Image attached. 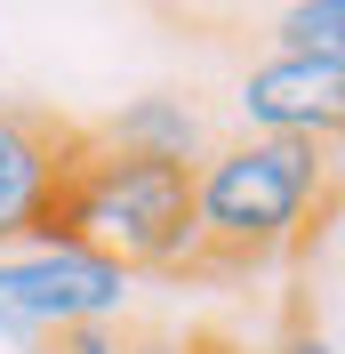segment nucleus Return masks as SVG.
<instances>
[{"label": "nucleus", "mask_w": 345, "mask_h": 354, "mask_svg": "<svg viewBox=\"0 0 345 354\" xmlns=\"http://www.w3.org/2000/svg\"><path fill=\"white\" fill-rule=\"evenodd\" d=\"M329 209V145L289 137H225L193 161L201 274H241L297 242Z\"/></svg>", "instance_id": "1"}, {"label": "nucleus", "mask_w": 345, "mask_h": 354, "mask_svg": "<svg viewBox=\"0 0 345 354\" xmlns=\"http://www.w3.org/2000/svg\"><path fill=\"white\" fill-rule=\"evenodd\" d=\"M0 354H32V338L17 330V314H8V306H0Z\"/></svg>", "instance_id": "10"}, {"label": "nucleus", "mask_w": 345, "mask_h": 354, "mask_svg": "<svg viewBox=\"0 0 345 354\" xmlns=\"http://www.w3.org/2000/svg\"><path fill=\"white\" fill-rule=\"evenodd\" d=\"M281 354H337V338H329V330H289Z\"/></svg>", "instance_id": "9"}, {"label": "nucleus", "mask_w": 345, "mask_h": 354, "mask_svg": "<svg viewBox=\"0 0 345 354\" xmlns=\"http://www.w3.org/2000/svg\"><path fill=\"white\" fill-rule=\"evenodd\" d=\"M241 137H289V145H337L345 121V57H265L233 88Z\"/></svg>", "instance_id": "5"}, {"label": "nucleus", "mask_w": 345, "mask_h": 354, "mask_svg": "<svg viewBox=\"0 0 345 354\" xmlns=\"http://www.w3.org/2000/svg\"><path fill=\"white\" fill-rule=\"evenodd\" d=\"M88 129L41 105H0V258L24 242H41L57 218L65 177L81 169Z\"/></svg>", "instance_id": "4"}, {"label": "nucleus", "mask_w": 345, "mask_h": 354, "mask_svg": "<svg viewBox=\"0 0 345 354\" xmlns=\"http://www.w3.org/2000/svg\"><path fill=\"white\" fill-rule=\"evenodd\" d=\"M97 145L105 153H137V161H169V169H193L201 153L217 145L209 113L193 105V97H177V88H145V97H129V105L112 113V121H97Z\"/></svg>", "instance_id": "6"}, {"label": "nucleus", "mask_w": 345, "mask_h": 354, "mask_svg": "<svg viewBox=\"0 0 345 354\" xmlns=\"http://www.w3.org/2000/svg\"><path fill=\"white\" fill-rule=\"evenodd\" d=\"M32 354H129V338H121V322H88V330L32 338Z\"/></svg>", "instance_id": "8"}, {"label": "nucleus", "mask_w": 345, "mask_h": 354, "mask_svg": "<svg viewBox=\"0 0 345 354\" xmlns=\"http://www.w3.org/2000/svg\"><path fill=\"white\" fill-rule=\"evenodd\" d=\"M129 290L137 282L112 258H97V250H81V242H57V234H41V242H24V250L0 258V306L17 314L24 338L121 322V314H129Z\"/></svg>", "instance_id": "3"}, {"label": "nucleus", "mask_w": 345, "mask_h": 354, "mask_svg": "<svg viewBox=\"0 0 345 354\" xmlns=\"http://www.w3.org/2000/svg\"><path fill=\"white\" fill-rule=\"evenodd\" d=\"M57 242H81L97 258H112L121 274H201V225H193V169L169 161H137V153H105L88 137L81 169L57 194L48 218Z\"/></svg>", "instance_id": "2"}, {"label": "nucleus", "mask_w": 345, "mask_h": 354, "mask_svg": "<svg viewBox=\"0 0 345 354\" xmlns=\"http://www.w3.org/2000/svg\"><path fill=\"white\" fill-rule=\"evenodd\" d=\"M273 57H345V0H289L273 17Z\"/></svg>", "instance_id": "7"}]
</instances>
